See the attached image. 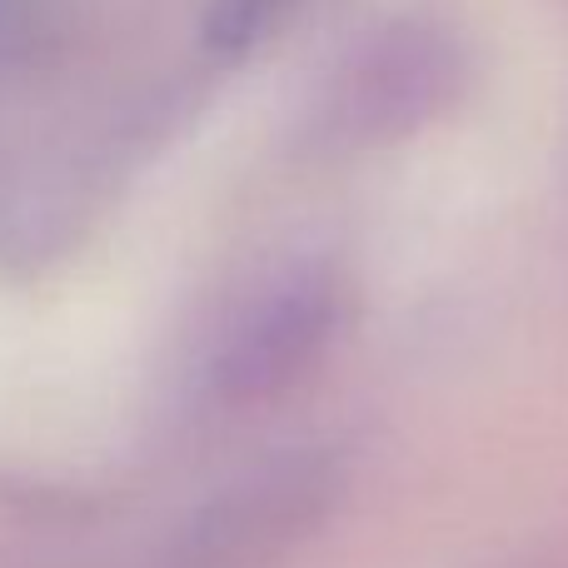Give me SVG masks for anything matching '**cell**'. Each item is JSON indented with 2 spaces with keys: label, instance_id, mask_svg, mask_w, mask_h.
I'll use <instances>...</instances> for the list:
<instances>
[{
  "label": "cell",
  "instance_id": "cell-1",
  "mask_svg": "<svg viewBox=\"0 0 568 568\" xmlns=\"http://www.w3.org/2000/svg\"><path fill=\"white\" fill-rule=\"evenodd\" d=\"M265 6H270V0H225V30L250 26V20H255Z\"/></svg>",
  "mask_w": 568,
  "mask_h": 568
}]
</instances>
